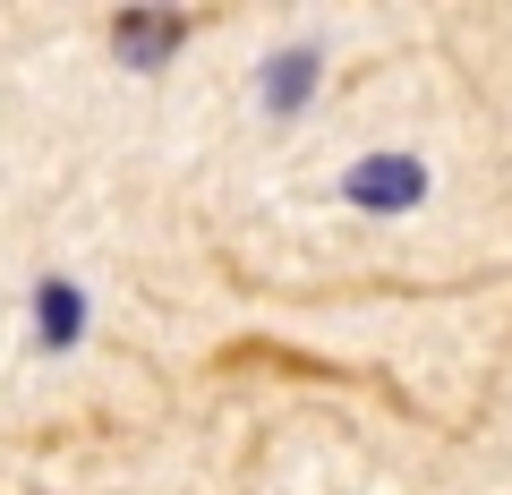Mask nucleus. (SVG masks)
<instances>
[{"label": "nucleus", "mask_w": 512, "mask_h": 495, "mask_svg": "<svg viewBox=\"0 0 512 495\" xmlns=\"http://www.w3.org/2000/svg\"><path fill=\"white\" fill-rule=\"evenodd\" d=\"M316 60H325L316 43H291V52H274V60H265V77H256V103L274 111V120H291V111L316 94Z\"/></svg>", "instance_id": "3"}, {"label": "nucleus", "mask_w": 512, "mask_h": 495, "mask_svg": "<svg viewBox=\"0 0 512 495\" xmlns=\"http://www.w3.org/2000/svg\"><path fill=\"white\" fill-rule=\"evenodd\" d=\"M188 18H154V9H128V18H111V52L128 60V69H163L171 52H180Z\"/></svg>", "instance_id": "2"}, {"label": "nucleus", "mask_w": 512, "mask_h": 495, "mask_svg": "<svg viewBox=\"0 0 512 495\" xmlns=\"http://www.w3.org/2000/svg\"><path fill=\"white\" fill-rule=\"evenodd\" d=\"M419 197H427V163L402 154V146L359 154V163L342 171V205H359V214H410Z\"/></svg>", "instance_id": "1"}, {"label": "nucleus", "mask_w": 512, "mask_h": 495, "mask_svg": "<svg viewBox=\"0 0 512 495\" xmlns=\"http://www.w3.org/2000/svg\"><path fill=\"white\" fill-rule=\"evenodd\" d=\"M86 333V291L69 274H43L35 282V350H69Z\"/></svg>", "instance_id": "4"}]
</instances>
